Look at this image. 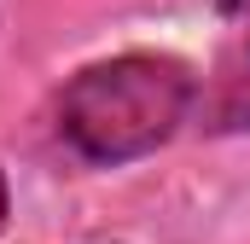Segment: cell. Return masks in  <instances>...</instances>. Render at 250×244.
Returning a JSON list of instances; mask_svg holds the SVG:
<instances>
[{
  "label": "cell",
  "mask_w": 250,
  "mask_h": 244,
  "mask_svg": "<svg viewBox=\"0 0 250 244\" xmlns=\"http://www.w3.org/2000/svg\"><path fill=\"white\" fill-rule=\"evenodd\" d=\"M221 18H250V0H215Z\"/></svg>",
  "instance_id": "obj_4"
},
{
  "label": "cell",
  "mask_w": 250,
  "mask_h": 244,
  "mask_svg": "<svg viewBox=\"0 0 250 244\" xmlns=\"http://www.w3.org/2000/svg\"><path fill=\"white\" fill-rule=\"evenodd\" d=\"M192 122L204 134H250V29L198 81V111H192Z\"/></svg>",
  "instance_id": "obj_2"
},
{
  "label": "cell",
  "mask_w": 250,
  "mask_h": 244,
  "mask_svg": "<svg viewBox=\"0 0 250 244\" xmlns=\"http://www.w3.org/2000/svg\"><path fill=\"white\" fill-rule=\"evenodd\" d=\"M198 111V76L175 53H117L82 64L53 93V134L87 169H123L163 151Z\"/></svg>",
  "instance_id": "obj_1"
},
{
  "label": "cell",
  "mask_w": 250,
  "mask_h": 244,
  "mask_svg": "<svg viewBox=\"0 0 250 244\" xmlns=\"http://www.w3.org/2000/svg\"><path fill=\"white\" fill-rule=\"evenodd\" d=\"M12 227V186H6V169H0V233Z\"/></svg>",
  "instance_id": "obj_3"
}]
</instances>
